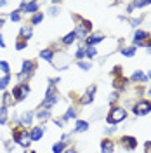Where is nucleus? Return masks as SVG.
Masks as SVG:
<instances>
[{
	"instance_id": "obj_20",
	"label": "nucleus",
	"mask_w": 151,
	"mask_h": 153,
	"mask_svg": "<svg viewBox=\"0 0 151 153\" xmlns=\"http://www.w3.org/2000/svg\"><path fill=\"white\" fill-rule=\"evenodd\" d=\"M75 31H70V33H68V35H64V37H63V44H64V45H70V44H73V42H75Z\"/></svg>"
},
{
	"instance_id": "obj_27",
	"label": "nucleus",
	"mask_w": 151,
	"mask_h": 153,
	"mask_svg": "<svg viewBox=\"0 0 151 153\" xmlns=\"http://www.w3.org/2000/svg\"><path fill=\"white\" fill-rule=\"evenodd\" d=\"M9 82H10V75H5V76H4V78H0V89L4 91L5 87L9 85Z\"/></svg>"
},
{
	"instance_id": "obj_19",
	"label": "nucleus",
	"mask_w": 151,
	"mask_h": 153,
	"mask_svg": "<svg viewBox=\"0 0 151 153\" xmlns=\"http://www.w3.org/2000/svg\"><path fill=\"white\" fill-rule=\"evenodd\" d=\"M64 150H66V143H63V141L54 143V146H52V153H63Z\"/></svg>"
},
{
	"instance_id": "obj_5",
	"label": "nucleus",
	"mask_w": 151,
	"mask_h": 153,
	"mask_svg": "<svg viewBox=\"0 0 151 153\" xmlns=\"http://www.w3.org/2000/svg\"><path fill=\"white\" fill-rule=\"evenodd\" d=\"M150 111H151V101H148V99L137 101V103L134 105V113H135V115L144 117V115H148Z\"/></svg>"
},
{
	"instance_id": "obj_2",
	"label": "nucleus",
	"mask_w": 151,
	"mask_h": 153,
	"mask_svg": "<svg viewBox=\"0 0 151 153\" xmlns=\"http://www.w3.org/2000/svg\"><path fill=\"white\" fill-rule=\"evenodd\" d=\"M12 139H14V143L21 144L23 148H28L30 146V134L23 129V125H19V127H16L14 129V134H12Z\"/></svg>"
},
{
	"instance_id": "obj_10",
	"label": "nucleus",
	"mask_w": 151,
	"mask_h": 153,
	"mask_svg": "<svg viewBox=\"0 0 151 153\" xmlns=\"http://www.w3.org/2000/svg\"><path fill=\"white\" fill-rule=\"evenodd\" d=\"M94 92H95V85H90L87 89V92H85V97L80 99V103L82 105H89V103H92V99H94Z\"/></svg>"
},
{
	"instance_id": "obj_28",
	"label": "nucleus",
	"mask_w": 151,
	"mask_h": 153,
	"mask_svg": "<svg viewBox=\"0 0 151 153\" xmlns=\"http://www.w3.org/2000/svg\"><path fill=\"white\" fill-rule=\"evenodd\" d=\"M0 70L5 73V75H9V71H10V68H9V63L7 61H0Z\"/></svg>"
},
{
	"instance_id": "obj_14",
	"label": "nucleus",
	"mask_w": 151,
	"mask_h": 153,
	"mask_svg": "<svg viewBox=\"0 0 151 153\" xmlns=\"http://www.w3.org/2000/svg\"><path fill=\"white\" fill-rule=\"evenodd\" d=\"M40 57L45 59V61H49V63H52V59H54V51H52V49H44V51L40 52Z\"/></svg>"
},
{
	"instance_id": "obj_22",
	"label": "nucleus",
	"mask_w": 151,
	"mask_h": 153,
	"mask_svg": "<svg viewBox=\"0 0 151 153\" xmlns=\"http://www.w3.org/2000/svg\"><path fill=\"white\" fill-rule=\"evenodd\" d=\"M42 21H44V14H42V12L33 14V18H31V25H40Z\"/></svg>"
},
{
	"instance_id": "obj_16",
	"label": "nucleus",
	"mask_w": 151,
	"mask_h": 153,
	"mask_svg": "<svg viewBox=\"0 0 151 153\" xmlns=\"http://www.w3.org/2000/svg\"><path fill=\"white\" fill-rule=\"evenodd\" d=\"M75 37L78 38V40H85V37H87V30H85L82 25L75 28Z\"/></svg>"
},
{
	"instance_id": "obj_39",
	"label": "nucleus",
	"mask_w": 151,
	"mask_h": 153,
	"mask_svg": "<svg viewBox=\"0 0 151 153\" xmlns=\"http://www.w3.org/2000/svg\"><path fill=\"white\" fill-rule=\"evenodd\" d=\"M64 153H76V150H64Z\"/></svg>"
},
{
	"instance_id": "obj_9",
	"label": "nucleus",
	"mask_w": 151,
	"mask_h": 153,
	"mask_svg": "<svg viewBox=\"0 0 151 153\" xmlns=\"http://www.w3.org/2000/svg\"><path fill=\"white\" fill-rule=\"evenodd\" d=\"M122 144L127 148V150H135V146H137V141H135V137H132V136H123L122 137Z\"/></svg>"
},
{
	"instance_id": "obj_6",
	"label": "nucleus",
	"mask_w": 151,
	"mask_h": 153,
	"mask_svg": "<svg viewBox=\"0 0 151 153\" xmlns=\"http://www.w3.org/2000/svg\"><path fill=\"white\" fill-rule=\"evenodd\" d=\"M35 71V61H31V59H26V61H23V68H21V73H19V78H23V76L26 75H31Z\"/></svg>"
},
{
	"instance_id": "obj_41",
	"label": "nucleus",
	"mask_w": 151,
	"mask_h": 153,
	"mask_svg": "<svg viewBox=\"0 0 151 153\" xmlns=\"http://www.w3.org/2000/svg\"><path fill=\"white\" fill-rule=\"evenodd\" d=\"M148 76H151V70H150V73H148Z\"/></svg>"
},
{
	"instance_id": "obj_32",
	"label": "nucleus",
	"mask_w": 151,
	"mask_h": 153,
	"mask_svg": "<svg viewBox=\"0 0 151 153\" xmlns=\"http://www.w3.org/2000/svg\"><path fill=\"white\" fill-rule=\"evenodd\" d=\"M26 45H28V42H24V40H21V38H19V42L16 44V49H18V51H21V49H24Z\"/></svg>"
},
{
	"instance_id": "obj_7",
	"label": "nucleus",
	"mask_w": 151,
	"mask_h": 153,
	"mask_svg": "<svg viewBox=\"0 0 151 153\" xmlns=\"http://www.w3.org/2000/svg\"><path fill=\"white\" fill-rule=\"evenodd\" d=\"M144 38H150V33L148 31H142V30H137L135 35H134V47L135 45L141 47V44H144Z\"/></svg>"
},
{
	"instance_id": "obj_37",
	"label": "nucleus",
	"mask_w": 151,
	"mask_h": 153,
	"mask_svg": "<svg viewBox=\"0 0 151 153\" xmlns=\"http://www.w3.org/2000/svg\"><path fill=\"white\" fill-rule=\"evenodd\" d=\"M139 23H141V19H132V21H130V25H132V26H137Z\"/></svg>"
},
{
	"instance_id": "obj_35",
	"label": "nucleus",
	"mask_w": 151,
	"mask_h": 153,
	"mask_svg": "<svg viewBox=\"0 0 151 153\" xmlns=\"http://www.w3.org/2000/svg\"><path fill=\"white\" fill-rule=\"evenodd\" d=\"M120 73H122V66H115L113 75H120Z\"/></svg>"
},
{
	"instance_id": "obj_11",
	"label": "nucleus",
	"mask_w": 151,
	"mask_h": 153,
	"mask_svg": "<svg viewBox=\"0 0 151 153\" xmlns=\"http://www.w3.org/2000/svg\"><path fill=\"white\" fill-rule=\"evenodd\" d=\"M115 150V143L111 139H103V143H101V152L103 153H113Z\"/></svg>"
},
{
	"instance_id": "obj_8",
	"label": "nucleus",
	"mask_w": 151,
	"mask_h": 153,
	"mask_svg": "<svg viewBox=\"0 0 151 153\" xmlns=\"http://www.w3.org/2000/svg\"><path fill=\"white\" fill-rule=\"evenodd\" d=\"M42 136H44V127H42V125H37V127H33V129L30 131V139H31V141H40Z\"/></svg>"
},
{
	"instance_id": "obj_38",
	"label": "nucleus",
	"mask_w": 151,
	"mask_h": 153,
	"mask_svg": "<svg viewBox=\"0 0 151 153\" xmlns=\"http://www.w3.org/2000/svg\"><path fill=\"white\" fill-rule=\"evenodd\" d=\"M0 47H5V42H4V37H2V33H0Z\"/></svg>"
},
{
	"instance_id": "obj_36",
	"label": "nucleus",
	"mask_w": 151,
	"mask_h": 153,
	"mask_svg": "<svg viewBox=\"0 0 151 153\" xmlns=\"http://www.w3.org/2000/svg\"><path fill=\"white\" fill-rule=\"evenodd\" d=\"M144 148H146V153H151V141H148L144 144Z\"/></svg>"
},
{
	"instance_id": "obj_29",
	"label": "nucleus",
	"mask_w": 151,
	"mask_h": 153,
	"mask_svg": "<svg viewBox=\"0 0 151 153\" xmlns=\"http://www.w3.org/2000/svg\"><path fill=\"white\" fill-rule=\"evenodd\" d=\"M95 54H97L95 47H87V49H85V56H87V57H94Z\"/></svg>"
},
{
	"instance_id": "obj_31",
	"label": "nucleus",
	"mask_w": 151,
	"mask_h": 153,
	"mask_svg": "<svg viewBox=\"0 0 151 153\" xmlns=\"http://www.w3.org/2000/svg\"><path fill=\"white\" fill-rule=\"evenodd\" d=\"M19 12H21V10H12V12H10V19H12V21H19V19H21V14H19Z\"/></svg>"
},
{
	"instance_id": "obj_42",
	"label": "nucleus",
	"mask_w": 151,
	"mask_h": 153,
	"mask_svg": "<svg viewBox=\"0 0 151 153\" xmlns=\"http://www.w3.org/2000/svg\"><path fill=\"white\" fill-rule=\"evenodd\" d=\"M150 96H151V89H150Z\"/></svg>"
},
{
	"instance_id": "obj_1",
	"label": "nucleus",
	"mask_w": 151,
	"mask_h": 153,
	"mask_svg": "<svg viewBox=\"0 0 151 153\" xmlns=\"http://www.w3.org/2000/svg\"><path fill=\"white\" fill-rule=\"evenodd\" d=\"M127 118V111H125V108H120V106H116V108H113L110 113H108V117H106V122L108 124H120V122H123Z\"/></svg>"
},
{
	"instance_id": "obj_33",
	"label": "nucleus",
	"mask_w": 151,
	"mask_h": 153,
	"mask_svg": "<svg viewBox=\"0 0 151 153\" xmlns=\"http://www.w3.org/2000/svg\"><path fill=\"white\" fill-rule=\"evenodd\" d=\"M76 57H78V59H84L85 57V49L84 47H80L78 51H76Z\"/></svg>"
},
{
	"instance_id": "obj_24",
	"label": "nucleus",
	"mask_w": 151,
	"mask_h": 153,
	"mask_svg": "<svg viewBox=\"0 0 151 153\" xmlns=\"http://www.w3.org/2000/svg\"><path fill=\"white\" fill-rule=\"evenodd\" d=\"M2 97H4V106H9V105H12V103H14V97H12V94H10V92H5Z\"/></svg>"
},
{
	"instance_id": "obj_26",
	"label": "nucleus",
	"mask_w": 151,
	"mask_h": 153,
	"mask_svg": "<svg viewBox=\"0 0 151 153\" xmlns=\"http://www.w3.org/2000/svg\"><path fill=\"white\" fill-rule=\"evenodd\" d=\"M37 117L40 118V120H47L49 117H50V111H49V110H40V111L37 113Z\"/></svg>"
},
{
	"instance_id": "obj_21",
	"label": "nucleus",
	"mask_w": 151,
	"mask_h": 153,
	"mask_svg": "<svg viewBox=\"0 0 151 153\" xmlns=\"http://www.w3.org/2000/svg\"><path fill=\"white\" fill-rule=\"evenodd\" d=\"M7 122V106H0V125Z\"/></svg>"
},
{
	"instance_id": "obj_4",
	"label": "nucleus",
	"mask_w": 151,
	"mask_h": 153,
	"mask_svg": "<svg viewBox=\"0 0 151 153\" xmlns=\"http://www.w3.org/2000/svg\"><path fill=\"white\" fill-rule=\"evenodd\" d=\"M56 103H57V94L54 92V85H49L47 94H45V99L42 101V106H44L45 110H49V108H52Z\"/></svg>"
},
{
	"instance_id": "obj_34",
	"label": "nucleus",
	"mask_w": 151,
	"mask_h": 153,
	"mask_svg": "<svg viewBox=\"0 0 151 153\" xmlns=\"http://www.w3.org/2000/svg\"><path fill=\"white\" fill-rule=\"evenodd\" d=\"M116 99H118V94H116V92H113V94L110 96V103H115Z\"/></svg>"
},
{
	"instance_id": "obj_3",
	"label": "nucleus",
	"mask_w": 151,
	"mask_h": 153,
	"mask_svg": "<svg viewBox=\"0 0 151 153\" xmlns=\"http://www.w3.org/2000/svg\"><path fill=\"white\" fill-rule=\"evenodd\" d=\"M10 94L14 97V101H23V99H26V96L30 94V85L28 84H18Z\"/></svg>"
},
{
	"instance_id": "obj_13",
	"label": "nucleus",
	"mask_w": 151,
	"mask_h": 153,
	"mask_svg": "<svg viewBox=\"0 0 151 153\" xmlns=\"http://www.w3.org/2000/svg\"><path fill=\"white\" fill-rule=\"evenodd\" d=\"M24 12L26 14H37L38 12V4L37 2H26V7H24Z\"/></svg>"
},
{
	"instance_id": "obj_30",
	"label": "nucleus",
	"mask_w": 151,
	"mask_h": 153,
	"mask_svg": "<svg viewBox=\"0 0 151 153\" xmlns=\"http://www.w3.org/2000/svg\"><path fill=\"white\" fill-rule=\"evenodd\" d=\"M78 68H80V70H84V71H89V70H90V63L80 61V63H78Z\"/></svg>"
},
{
	"instance_id": "obj_40",
	"label": "nucleus",
	"mask_w": 151,
	"mask_h": 153,
	"mask_svg": "<svg viewBox=\"0 0 151 153\" xmlns=\"http://www.w3.org/2000/svg\"><path fill=\"white\" fill-rule=\"evenodd\" d=\"M5 4H7V2H4V0H0V7H4Z\"/></svg>"
},
{
	"instance_id": "obj_23",
	"label": "nucleus",
	"mask_w": 151,
	"mask_h": 153,
	"mask_svg": "<svg viewBox=\"0 0 151 153\" xmlns=\"http://www.w3.org/2000/svg\"><path fill=\"white\" fill-rule=\"evenodd\" d=\"M75 117H76V111L73 110V108H70V110H68L66 113L63 115V120L66 122V120H71V118H75Z\"/></svg>"
},
{
	"instance_id": "obj_17",
	"label": "nucleus",
	"mask_w": 151,
	"mask_h": 153,
	"mask_svg": "<svg viewBox=\"0 0 151 153\" xmlns=\"http://www.w3.org/2000/svg\"><path fill=\"white\" fill-rule=\"evenodd\" d=\"M87 129H89V122H85V120H78V122H76L75 132H85Z\"/></svg>"
},
{
	"instance_id": "obj_12",
	"label": "nucleus",
	"mask_w": 151,
	"mask_h": 153,
	"mask_svg": "<svg viewBox=\"0 0 151 153\" xmlns=\"http://www.w3.org/2000/svg\"><path fill=\"white\" fill-rule=\"evenodd\" d=\"M31 33H33L31 26H23V28L19 30V38L24 40V42H28V38H31Z\"/></svg>"
},
{
	"instance_id": "obj_18",
	"label": "nucleus",
	"mask_w": 151,
	"mask_h": 153,
	"mask_svg": "<svg viewBox=\"0 0 151 153\" xmlns=\"http://www.w3.org/2000/svg\"><path fill=\"white\" fill-rule=\"evenodd\" d=\"M31 120H33V111H26V113L23 115V120L19 122V125H30Z\"/></svg>"
},
{
	"instance_id": "obj_25",
	"label": "nucleus",
	"mask_w": 151,
	"mask_h": 153,
	"mask_svg": "<svg viewBox=\"0 0 151 153\" xmlns=\"http://www.w3.org/2000/svg\"><path fill=\"white\" fill-rule=\"evenodd\" d=\"M122 54H123V56H127V57H132L134 54H135V47H125V49H122Z\"/></svg>"
},
{
	"instance_id": "obj_15",
	"label": "nucleus",
	"mask_w": 151,
	"mask_h": 153,
	"mask_svg": "<svg viewBox=\"0 0 151 153\" xmlns=\"http://www.w3.org/2000/svg\"><path fill=\"white\" fill-rule=\"evenodd\" d=\"M132 82H148V76L144 75L142 71H134V75L130 76Z\"/></svg>"
}]
</instances>
